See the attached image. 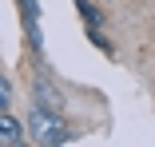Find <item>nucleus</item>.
<instances>
[{
    "label": "nucleus",
    "instance_id": "1",
    "mask_svg": "<svg viewBox=\"0 0 155 147\" xmlns=\"http://www.w3.org/2000/svg\"><path fill=\"white\" fill-rule=\"evenodd\" d=\"M28 139L32 143H44V147H52V143H68L72 139V131H68V123L60 119V111H48V107H32L28 111Z\"/></svg>",
    "mask_w": 155,
    "mask_h": 147
},
{
    "label": "nucleus",
    "instance_id": "2",
    "mask_svg": "<svg viewBox=\"0 0 155 147\" xmlns=\"http://www.w3.org/2000/svg\"><path fill=\"white\" fill-rule=\"evenodd\" d=\"M24 139H28V123L16 119L12 107H0V143L4 147H20Z\"/></svg>",
    "mask_w": 155,
    "mask_h": 147
},
{
    "label": "nucleus",
    "instance_id": "3",
    "mask_svg": "<svg viewBox=\"0 0 155 147\" xmlns=\"http://www.w3.org/2000/svg\"><path fill=\"white\" fill-rule=\"evenodd\" d=\"M32 96H36V103L48 107V111H64V92H60L52 80H36V83H32Z\"/></svg>",
    "mask_w": 155,
    "mask_h": 147
},
{
    "label": "nucleus",
    "instance_id": "4",
    "mask_svg": "<svg viewBox=\"0 0 155 147\" xmlns=\"http://www.w3.org/2000/svg\"><path fill=\"white\" fill-rule=\"evenodd\" d=\"M0 107H12V80L0 76Z\"/></svg>",
    "mask_w": 155,
    "mask_h": 147
},
{
    "label": "nucleus",
    "instance_id": "5",
    "mask_svg": "<svg viewBox=\"0 0 155 147\" xmlns=\"http://www.w3.org/2000/svg\"><path fill=\"white\" fill-rule=\"evenodd\" d=\"M76 4H80V16H84L87 24H100V12H96V8H91V4H87V0H76Z\"/></svg>",
    "mask_w": 155,
    "mask_h": 147
}]
</instances>
